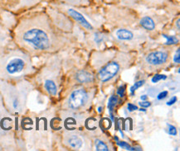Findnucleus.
<instances>
[{
    "label": "nucleus",
    "mask_w": 180,
    "mask_h": 151,
    "mask_svg": "<svg viewBox=\"0 0 180 151\" xmlns=\"http://www.w3.org/2000/svg\"><path fill=\"white\" fill-rule=\"evenodd\" d=\"M95 91L86 87H76L71 89L64 100L63 107L71 112H77L88 109Z\"/></svg>",
    "instance_id": "obj_5"
},
{
    "label": "nucleus",
    "mask_w": 180,
    "mask_h": 151,
    "mask_svg": "<svg viewBox=\"0 0 180 151\" xmlns=\"http://www.w3.org/2000/svg\"><path fill=\"white\" fill-rule=\"evenodd\" d=\"M33 71L30 55L21 49L0 53V79L20 80Z\"/></svg>",
    "instance_id": "obj_2"
},
{
    "label": "nucleus",
    "mask_w": 180,
    "mask_h": 151,
    "mask_svg": "<svg viewBox=\"0 0 180 151\" xmlns=\"http://www.w3.org/2000/svg\"><path fill=\"white\" fill-rule=\"evenodd\" d=\"M57 7L59 8V11L66 14L69 18L73 19L86 30L87 31L94 30V27L92 23L86 18V15L81 11V7H74V6L65 4V3H62Z\"/></svg>",
    "instance_id": "obj_10"
},
{
    "label": "nucleus",
    "mask_w": 180,
    "mask_h": 151,
    "mask_svg": "<svg viewBox=\"0 0 180 151\" xmlns=\"http://www.w3.org/2000/svg\"><path fill=\"white\" fill-rule=\"evenodd\" d=\"M125 86H121V87H120L117 90V94H119L121 97H123L124 95H125Z\"/></svg>",
    "instance_id": "obj_26"
},
{
    "label": "nucleus",
    "mask_w": 180,
    "mask_h": 151,
    "mask_svg": "<svg viewBox=\"0 0 180 151\" xmlns=\"http://www.w3.org/2000/svg\"><path fill=\"white\" fill-rule=\"evenodd\" d=\"M115 37L118 41H123V42H130L134 41L136 39V35L132 31L126 28H120L117 29L115 33Z\"/></svg>",
    "instance_id": "obj_12"
},
{
    "label": "nucleus",
    "mask_w": 180,
    "mask_h": 151,
    "mask_svg": "<svg viewBox=\"0 0 180 151\" xmlns=\"http://www.w3.org/2000/svg\"><path fill=\"white\" fill-rule=\"evenodd\" d=\"M43 0H0V7L14 13H20L30 10Z\"/></svg>",
    "instance_id": "obj_11"
},
{
    "label": "nucleus",
    "mask_w": 180,
    "mask_h": 151,
    "mask_svg": "<svg viewBox=\"0 0 180 151\" xmlns=\"http://www.w3.org/2000/svg\"><path fill=\"white\" fill-rule=\"evenodd\" d=\"M173 62L177 64H179L180 63V50L178 49L177 52L175 53V55L173 56Z\"/></svg>",
    "instance_id": "obj_24"
},
{
    "label": "nucleus",
    "mask_w": 180,
    "mask_h": 151,
    "mask_svg": "<svg viewBox=\"0 0 180 151\" xmlns=\"http://www.w3.org/2000/svg\"><path fill=\"white\" fill-rule=\"evenodd\" d=\"M62 3L74 7H87L90 6L93 0H57Z\"/></svg>",
    "instance_id": "obj_15"
},
{
    "label": "nucleus",
    "mask_w": 180,
    "mask_h": 151,
    "mask_svg": "<svg viewBox=\"0 0 180 151\" xmlns=\"http://www.w3.org/2000/svg\"><path fill=\"white\" fill-rule=\"evenodd\" d=\"M118 103V97L115 95H112V96L109 98L108 101V109H109V112L111 117L113 118V111L115 109V107L116 106Z\"/></svg>",
    "instance_id": "obj_17"
},
{
    "label": "nucleus",
    "mask_w": 180,
    "mask_h": 151,
    "mask_svg": "<svg viewBox=\"0 0 180 151\" xmlns=\"http://www.w3.org/2000/svg\"><path fill=\"white\" fill-rule=\"evenodd\" d=\"M168 133H169V135L173 136H177V129H176V127L172 125H169V124H168Z\"/></svg>",
    "instance_id": "obj_22"
},
{
    "label": "nucleus",
    "mask_w": 180,
    "mask_h": 151,
    "mask_svg": "<svg viewBox=\"0 0 180 151\" xmlns=\"http://www.w3.org/2000/svg\"><path fill=\"white\" fill-rule=\"evenodd\" d=\"M106 2H109V3H111V2H113V1H116V0H105Z\"/></svg>",
    "instance_id": "obj_31"
},
{
    "label": "nucleus",
    "mask_w": 180,
    "mask_h": 151,
    "mask_svg": "<svg viewBox=\"0 0 180 151\" xmlns=\"http://www.w3.org/2000/svg\"><path fill=\"white\" fill-rule=\"evenodd\" d=\"M95 41L98 44H101L102 41H104V36L100 33H96L95 34Z\"/></svg>",
    "instance_id": "obj_23"
},
{
    "label": "nucleus",
    "mask_w": 180,
    "mask_h": 151,
    "mask_svg": "<svg viewBox=\"0 0 180 151\" xmlns=\"http://www.w3.org/2000/svg\"><path fill=\"white\" fill-rule=\"evenodd\" d=\"M15 123L14 115L5 107L0 94V143L9 148L15 140Z\"/></svg>",
    "instance_id": "obj_6"
},
{
    "label": "nucleus",
    "mask_w": 180,
    "mask_h": 151,
    "mask_svg": "<svg viewBox=\"0 0 180 151\" xmlns=\"http://www.w3.org/2000/svg\"><path fill=\"white\" fill-rule=\"evenodd\" d=\"M139 24L142 28L148 31H153L155 29V22L151 17L149 16H144L140 18Z\"/></svg>",
    "instance_id": "obj_14"
},
{
    "label": "nucleus",
    "mask_w": 180,
    "mask_h": 151,
    "mask_svg": "<svg viewBox=\"0 0 180 151\" xmlns=\"http://www.w3.org/2000/svg\"><path fill=\"white\" fill-rule=\"evenodd\" d=\"M144 83H145V80H140V81H138L137 83H135L132 86L131 88H130V92H131L132 95H134V92L138 89L139 88H140L141 86H143Z\"/></svg>",
    "instance_id": "obj_19"
},
{
    "label": "nucleus",
    "mask_w": 180,
    "mask_h": 151,
    "mask_svg": "<svg viewBox=\"0 0 180 151\" xmlns=\"http://www.w3.org/2000/svg\"><path fill=\"white\" fill-rule=\"evenodd\" d=\"M137 109H138V107H137L135 105H133L131 103H129V104H128V110L130 111L137 110Z\"/></svg>",
    "instance_id": "obj_28"
},
{
    "label": "nucleus",
    "mask_w": 180,
    "mask_h": 151,
    "mask_svg": "<svg viewBox=\"0 0 180 151\" xmlns=\"http://www.w3.org/2000/svg\"><path fill=\"white\" fill-rule=\"evenodd\" d=\"M31 89L32 85L22 79L15 83L0 79V94L5 107L14 116H20L24 113Z\"/></svg>",
    "instance_id": "obj_3"
},
{
    "label": "nucleus",
    "mask_w": 180,
    "mask_h": 151,
    "mask_svg": "<svg viewBox=\"0 0 180 151\" xmlns=\"http://www.w3.org/2000/svg\"><path fill=\"white\" fill-rule=\"evenodd\" d=\"M176 102H177V97H173L170 98V100H168V102L167 103V105L171 106V105L174 104Z\"/></svg>",
    "instance_id": "obj_27"
},
{
    "label": "nucleus",
    "mask_w": 180,
    "mask_h": 151,
    "mask_svg": "<svg viewBox=\"0 0 180 151\" xmlns=\"http://www.w3.org/2000/svg\"><path fill=\"white\" fill-rule=\"evenodd\" d=\"M59 71L57 64H52L43 69L40 75V82L42 89L48 95L55 97L59 90Z\"/></svg>",
    "instance_id": "obj_7"
},
{
    "label": "nucleus",
    "mask_w": 180,
    "mask_h": 151,
    "mask_svg": "<svg viewBox=\"0 0 180 151\" xmlns=\"http://www.w3.org/2000/svg\"><path fill=\"white\" fill-rule=\"evenodd\" d=\"M94 144H95V148L96 150L108 151L111 150L109 147V144L106 143V141H105L101 139H96L94 141Z\"/></svg>",
    "instance_id": "obj_16"
},
{
    "label": "nucleus",
    "mask_w": 180,
    "mask_h": 151,
    "mask_svg": "<svg viewBox=\"0 0 180 151\" xmlns=\"http://www.w3.org/2000/svg\"><path fill=\"white\" fill-rule=\"evenodd\" d=\"M146 98H147V97H146L145 95H144V96L141 97V99H142V100H145Z\"/></svg>",
    "instance_id": "obj_30"
},
{
    "label": "nucleus",
    "mask_w": 180,
    "mask_h": 151,
    "mask_svg": "<svg viewBox=\"0 0 180 151\" xmlns=\"http://www.w3.org/2000/svg\"><path fill=\"white\" fill-rule=\"evenodd\" d=\"M75 79L78 83L81 84H90V83L94 81V76L93 74L86 71V70H79L75 74Z\"/></svg>",
    "instance_id": "obj_13"
},
{
    "label": "nucleus",
    "mask_w": 180,
    "mask_h": 151,
    "mask_svg": "<svg viewBox=\"0 0 180 151\" xmlns=\"http://www.w3.org/2000/svg\"><path fill=\"white\" fill-rule=\"evenodd\" d=\"M164 38H166V45H173V44H176L178 42V39L176 36H166V35H164Z\"/></svg>",
    "instance_id": "obj_18"
},
{
    "label": "nucleus",
    "mask_w": 180,
    "mask_h": 151,
    "mask_svg": "<svg viewBox=\"0 0 180 151\" xmlns=\"http://www.w3.org/2000/svg\"><path fill=\"white\" fill-rule=\"evenodd\" d=\"M170 54L166 50H154L143 58V67L149 71L159 70L165 67L170 60Z\"/></svg>",
    "instance_id": "obj_8"
},
{
    "label": "nucleus",
    "mask_w": 180,
    "mask_h": 151,
    "mask_svg": "<svg viewBox=\"0 0 180 151\" xmlns=\"http://www.w3.org/2000/svg\"><path fill=\"white\" fill-rule=\"evenodd\" d=\"M106 57L103 60L101 65L96 68L97 78L102 83H111L124 69L129 67L131 56L123 52H110Z\"/></svg>",
    "instance_id": "obj_4"
},
{
    "label": "nucleus",
    "mask_w": 180,
    "mask_h": 151,
    "mask_svg": "<svg viewBox=\"0 0 180 151\" xmlns=\"http://www.w3.org/2000/svg\"><path fill=\"white\" fill-rule=\"evenodd\" d=\"M14 41L28 55L54 53L68 43V37L48 13L35 12L22 17L14 29Z\"/></svg>",
    "instance_id": "obj_1"
},
{
    "label": "nucleus",
    "mask_w": 180,
    "mask_h": 151,
    "mask_svg": "<svg viewBox=\"0 0 180 151\" xmlns=\"http://www.w3.org/2000/svg\"><path fill=\"white\" fill-rule=\"evenodd\" d=\"M166 79L167 76L164 75V74H155V75L152 78L151 81H152V83H156L159 82L160 80H164V79Z\"/></svg>",
    "instance_id": "obj_21"
},
{
    "label": "nucleus",
    "mask_w": 180,
    "mask_h": 151,
    "mask_svg": "<svg viewBox=\"0 0 180 151\" xmlns=\"http://www.w3.org/2000/svg\"><path fill=\"white\" fill-rule=\"evenodd\" d=\"M168 91H162L161 93H159V94L157 95V99L158 100H163V99H164L168 96Z\"/></svg>",
    "instance_id": "obj_25"
},
{
    "label": "nucleus",
    "mask_w": 180,
    "mask_h": 151,
    "mask_svg": "<svg viewBox=\"0 0 180 151\" xmlns=\"http://www.w3.org/2000/svg\"><path fill=\"white\" fill-rule=\"evenodd\" d=\"M139 104L143 107H149L151 105V103L149 102H140V103H139Z\"/></svg>",
    "instance_id": "obj_29"
},
{
    "label": "nucleus",
    "mask_w": 180,
    "mask_h": 151,
    "mask_svg": "<svg viewBox=\"0 0 180 151\" xmlns=\"http://www.w3.org/2000/svg\"><path fill=\"white\" fill-rule=\"evenodd\" d=\"M117 144H119L121 148L126 149V150H138V149H136V148H132L130 144H127V143L125 142V141H119V142H117Z\"/></svg>",
    "instance_id": "obj_20"
},
{
    "label": "nucleus",
    "mask_w": 180,
    "mask_h": 151,
    "mask_svg": "<svg viewBox=\"0 0 180 151\" xmlns=\"http://www.w3.org/2000/svg\"><path fill=\"white\" fill-rule=\"evenodd\" d=\"M63 144L75 150H89L91 148L90 140L75 131H67L63 134Z\"/></svg>",
    "instance_id": "obj_9"
}]
</instances>
